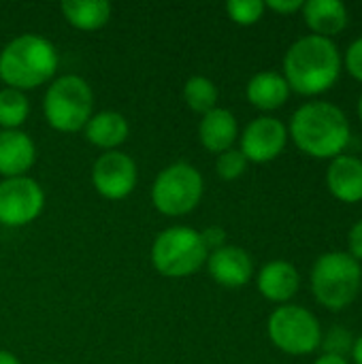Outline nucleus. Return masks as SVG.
Segmentation results:
<instances>
[{
  "instance_id": "nucleus-1",
  "label": "nucleus",
  "mask_w": 362,
  "mask_h": 364,
  "mask_svg": "<svg viewBox=\"0 0 362 364\" xmlns=\"http://www.w3.org/2000/svg\"><path fill=\"white\" fill-rule=\"evenodd\" d=\"M341 68V53L333 38L305 34L288 47L282 75L290 92L301 96H318L337 83Z\"/></svg>"
},
{
  "instance_id": "nucleus-2",
  "label": "nucleus",
  "mask_w": 362,
  "mask_h": 364,
  "mask_svg": "<svg viewBox=\"0 0 362 364\" xmlns=\"http://www.w3.org/2000/svg\"><path fill=\"white\" fill-rule=\"evenodd\" d=\"M288 136L303 154L318 160H333L348 147L352 130L341 107L329 100H314L292 113Z\"/></svg>"
},
{
  "instance_id": "nucleus-3",
  "label": "nucleus",
  "mask_w": 362,
  "mask_h": 364,
  "mask_svg": "<svg viewBox=\"0 0 362 364\" xmlns=\"http://www.w3.org/2000/svg\"><path fill=\"white\" fill-rule=\"evenodd\" d=\"M58 70L55 47L38 34H19L0 51V79L13 90H34L53 79Z\"/></svg>"
},
{
  "instance_id": "nucleus-4",
  "label": "nucleus",
  "mask_w": 362,
  "mask_h": 364,
  "mask_svg": "<svg viewBox=\"0 0 362 364\" xmlns=\"http://www.w3.org/2000/svg\"><path fill=\"white\" fill-rule=\"evenodd\" d=\"M362 286V267L348 252H326L312 267L314 299L331 309L341 311L352 305Z\"/></svg>"
},
{
  "instance_id": "nucleus-5",
  "label": "nucleus",
  "mask_w": 362,
  "mask_h": 364,
  "mask_svg": "<svg viewBox=\"0 0 362 364\" xmlns=\"http://www.w3.org/2000/svg\"><path fill=\"white\" fill-rule=\"evenodd\" d=\"M94 94L90 83L79 75H64L51 81L43 98L47 124L60 132L83 130L92 117Z\"/></svg>"
},
{
  "instance_id": "nucleus-6",
  "label": "nucleus",
  "mask_w": 362,
  "mask_h": 364,
  "mask_svg": "<svg viewBox=\"0 0 362 364\" xmlns=\"http://www.w3.org/2000/svg\"><path fill=\"white\" fill-rule=\"evenodd\" d=\"M207 258L201 232L188 226L162 230L151 245V264L164 277H190L207 264Z\"/></svg>"
},
{
  "instance_id": "nucleus-7",
  "label": "nucleus",
  "mask_w": 362,
  "mask_h": 364,
  "mask_svg": "<svg viewBox=\"0 0 362 364\" xmlns=\"http://www.w3.org/2000/svg\"><path fill=\"white\" fill-rule=\"evenodd\" d=\"M203 175L188 162H173L162 168L151 186L154 207L169 218H181L196 209L203 198Z\"/></svg>"
},
{
  "instance_id": "nucleus-8",
  "label": "nucleus",
  "mask_w": 362,
  "mask_h": 364,
  "mask_svg": "<svg viewBox=\"0 0 362 364\" xmlns=\"http://www.w3.org/2000/svg\"><path fill=\"white\" fill-rule=\"evenodd\" d=\"M271 343L290 356H305L320 348L322 326L318 318L301 305L277 307L267 322Z\"/></svg>"
},
{
  "instance_id": "nucleus-9",
  "label": "nucleus",
  "mask_w": 362,
  "mask_h": 364,
  "mask_svg": "<svg viewBox=\"0 0 362 364\" xmlns=\"http://www.w3.org/2000/svg\"><path fill=\"white\" fill-rule=\"evenodd\" d=\"M45 207V192L32 177H11L0 181V224L26 226L34 222Z\"/></svg>"
},
{
  "instance_id": "nucleus-10",
  "label": "nucleus",
  "mask_w": 362,
  "mask_h": 364,
  "mask_svg": "<svg viewBox=\"0 0 362 364\" xmlns=\"http://www.w3.org/2000/svg\"><path fill=\"white\" fill-rule=\"evenodd\" d=\"M137 179V162L119 149L105 151L92 166V183L96 192L109 200H122L132 194Z\"/></svg>"
},
{
  "instance_id": "nucleus-11",
  "label": "nucleus",
  "mask_w": 362,
  "mask_h": 364,
  "mask_svg": "<svg viewBox=\"0 0 362 364\" xmlns=\"http://www.w3.org/2000/svg\"><path fill=\"white\" fill-rule=\"evenodd\" d=\"M288 126L271 115L252 119L241 132V154L247 162L265 164L275 160L288 143Z\"/></svg>"
},
{
  "instance_id": "nucleus-12",
  "label": "nucleus",
  "mask_w": 362,
  "mask_h": 364,
  "mask_svg": "<svg viewBox=\"0 0 362 364\" xmlns=\"http://www.w3.org/2000/svg\"><path fill=\"white\" fill-rule=\"evenodd\" d=\"M207 271L222 288H241L254 275V262L250 254L237 245H224L209 254Z\"/></svg>"
},
{
  "instance_id": "nucleus-13",
  "label": "nucleus",
  "mask_w": 362,
  "mask_h": 364,
  "mask_svg": "<svg viewBox=\"0 0 362 364\" xmlns=\"http://www.w3.org/2000/svg\"><path fill=\"white\" fill-rule=\"evenodd\" d=\"M329 192L348 205L362 200V160L350 154H341L331 160L326 168Z\"/></svg>"
},
{
  "instance_id": "nucleus-14",
  "label": "nucleus",
  "mask_w": 362,
  "mask_h": 364,
  "mask_svg": "<svg viewBox=\"0 0 362 364\" xmlns=\"http://www.w3.org/2000/svg\"><path fill=\"white\" fill-rule=\"evenodd\" d=\"M36 162V145L23 130L0 132V175L23 177Z\"/></svg>"
},
{
  "instance_id": "nucleus-15",
  "label": "nucleus",
  "mask_w": 362,
  "mask_h": 364,
  "mask_svg": "<svg viewBox=\"0 0 362 364\" xmlns=\"http://www.w3.org/2000/svg\"><path fill=\"white\" fill-rule=\"evenodd\" d=\"M256 284H258V292L267 301L288 305V301L299 292L301 275H299V271H297V267L292 262L271 260L260 269Z\"/></svg>"
},
{
  "instance_id": "nucleus-16",
  "label": "nucleus",
  "mask_w": 362,
  "mask_h": 364,
  "mask_svg": "<svg viewBox=\"0 0 362 364\" xmlns=\"http://www.w3.org/2000/svg\"><path fill=\"white\" fill-rule=\"evenodd\" d=\"M198 139L205 149L218 156L233 149L235 141L239 139V124L233 111L215 107L205 113L198 124Z\"/></svg>"
},
{
  "instance_id": "nucleus-17",
  "label": "nucleus",
  "mask_w": 362,
  "mask_h": 364,
  "mask_svg": "<svg viewBox=\"0 0 362 364\" xmlns=\"http://www.w3.org/2000/svg\"><path fill=\"white\" fill-rule=\"evenodd\" d=\"M307 28L316 36L333 38L341 34L348 26V6L341 0H309L301 9Z\"/></svg>"
},
{
  "instance_id": "nucleus-18",
  "label": "nucleus",
  "mask_w": 362,
  "mask_h": 364,
  "mask_svg": "<svg viewBox=\"0 0 362 364\" xmlns=\"http://www.w3.org/2000/svg\"><path fill=\"white\" fill-rule=\"evenodd\" d=\"M245 96L247 100L260 109V111H275L280 107H284L290 98V87L284 79L282 73L275 70H262L256 73L245 87Z\"/></svg>"
},
{
  "instance_id": "nucleus-19",
  "label": "nucleus",
  "mask_w": 362,
  "mask_h": 364,
  "mask_svg": "<svg viewBox=\"0 0 362 364\" xmlns=\"http://www.w3.org/2000/svg\"><path fill=\"white\" fill-rule=\"evenodd\" d=\"M85 139L94 145L100 147L105 151H113L117 149L130 132L128 119L117 113V111H100L96 115H92L83 128Z\"/></svg>"
},
{
  "instance_id": "nucleus-20",
  "label": "nucleus",
  "mask_w": 362,
  "mask_h": 364,
  "mask_svg": "<svg viewBox=\"0 0 362 364\" xmlns=\"http://www.w3.org/2000/svg\"><path fill=\"white\" fill-rule=\"evenodd\" d=\"M60 9L70 26L85 32H94L107 26L113 11L111 2L107 0H64Z\"/></svg>"
},
{
  "instance_id": "nucleus-21",
  "label": "nucleus",
  "mask_w": 362,
  "mask_h": 364,
  "mask_svg": "<svg viewBox=\"0 0 362 364\" xmlns=\"http://www.w3.org/2000/svg\"><path fill=\"white\" fill-rule=\"evenodd\" d=\"M218 98H220L218 85L203 75L190 77L183 85V100L194 113H201V115L209 113L211 109L218 107Z\"/></svg>"
},
{
  "instance_id": "nucleus-22",
  "label": "nucleus",
  "mask_w": 362,
  "mask_h": 364,
  "mask_svg": "<svg viewBox=\"0 0 362 364\" xmlns=\"http://www.w3.org/2000/svg\"><path fill=\"white\" fill-rule=\"evenodd\" d=\"M30 115V102L23 92L13 87L0 90V126L2 130H19Z\"/></svg>"
},
{
  "instance_id": "nucleus-23",
  "label": "nucleus",
  "mask_w": 362,
  "mask_h": 364,
  "mask_svg": "<svg viewBox=\"0 0 362 364\" xmlns=\"http://www.w3.org/2000/svg\"><path fill=\"white\" fill-rule=\"evenodd\" d=\"M265 2L262 0H228L226 13L228 17L239 26H254L265 15Z\"/></svg>"
},
{
  "instance_id": "nucleus-24",
  "label": "nucleus",
  "mask_w": 362,
  "mask_h": 364,
  "mask_svg": "<svg viewBox=\"0 0 362 364\" xmlns=\"http://www.w3.org/2000/svg\"><path fill=\"white\" fill-rule=\"evenodd\" d=\"M247 168V160L245 156L241 154V149H228L224 154L218 156V162H215V171L220 175V179L224 181H235L239 179Z\"/></svg>"
},
{
  "instance_id": "nucleus-25",
  "label": "nucleus",
  "mask_w": 362,
  "mask_h": 364,
  "mask_svg": "<svg viewBox=\"0 0 362 364\" xmlns=\"http://www.w3.org/2000/svg\"><path fill=\"white\" fill-rule=\"evenodd\" d=\"M352 346H354V337L350 335V331L341 326H333L326 335H322V343H320L324 354H335L344 358L352 352Z\"/></svg>"
},
{
  "instance_id": "nucleus-26",
  "label": "nucleus",
  "mask_w": 362,
  "mask_h": 364,
  "mask_svg": "<svg viewBox=\"0 0 362 364\" xmlns=\"http://www.w3.org/2000/svg\"><path fill=\"white\" fill-rule=\"evenodd\" d=\"M341 62H344V68L348 70V75L362 83V36L354 38L348 45L346 53L341 55Z\"/></svg>"
},
{
  "instance_id": "nucleus-27",
  "label": "nucleus",
  "mask_w": 362,
  "mask_h": 364,
  "mask_svg": "<svg viewBox=\"0 0 362 364\" xmlns=\"http://www.w3.org/2000/svg\"><path fill=\"white\" fill-rule=\"evenodd\" d=\"M201 239H203L207 252L211 254V252H215V250L226 245V230L222 226H209V228H205L201 232Z\"/></svg>"
},
{
  "instance_id": "nucleus-28",
  "label": "nucleus",
  "mask_w": 362,
  "mask_h": 364,
  "mask_svg": "<svg viewBox=\"0 0 362 364\" xmlns=\"http://www.w3.org/2000/svg\"><path fill=\"white\" fill-rule=\"evenodd\" d=\"M348 254L362 262V218L350 228V235H348Z\"/></svg>"
},
{
  "instance_id": "nucleus-29",
  "label": "nucleus",
  "mask_w": 362,
  "mask_h": 364,
  "mask_svg": "<svg viewBox=\"0 0 362 364\" xmlns=\"http://www.w3.org/2000/svg\"><path fill=\"white\" fill-rule=\"evenodd\" d=\"M265 6L280 15H292L303 9V0H267Z\"/></svg>"
},
{
  "instance_id": "nucleus-30",
  "label": "nucleus",
  "mask_w": 362,
  "mask_h": 364,
  "mask_svg": "<svg viewBox=\"0 0 362 364\" xmlns=\"http://www.w3.org/2000/svg\"><path fill=\"white\" fill-rule=\"evenodd\" d=\"M314 364H350V363H348V358H344V356H335V354H322L320 358H316V363Z\"/></svg>"
},
{
  "instance_id": "nucleus-31",
  "label": "nucleus",
  "mask_w": 362,
  "mask_h": 364,
  "mask_svg": "<svg viewBox=\"0 0 362 364\" xmlns=\"http://www.w3.org/2000/svg\"><path fill=\"white\" fill-rule=\"evenodd\" d=\"M352 360L354 364H362V335L358 339H354V346H352Z\"/></svg>"
},
{
  "instance_id": "nucleus-32",
  "label": "nucleus",
  "mask_w": 362,
  "mask_h": 364,
  "mask_svg": "<svg viewBox=\"0 0 362 364\" xmlns=\"http://www.w3.org/2000/svg\"><path fill=\"white\" fill-rule=\"evenodd\" d=\"M0 364H21V363H19V358H17L15 354L0 350Z\"/></svg>"
},
{
  "instance_id": "nucleus-33",
  "label": "nucleus",
  "mask_w": 362,
  "mask_h": 364,
  "mask_svg": "<svg viewBox=\"0 0 362 364\" xmlns=\"http://www.w3.org/2000/svg\"><path fill=\"white\" fill-rule=\"evenodd\" d=\"M356 109H358V117H361V122H362V94H361V98H358V107H356Z\"/></svg>"
}]
</instances>
